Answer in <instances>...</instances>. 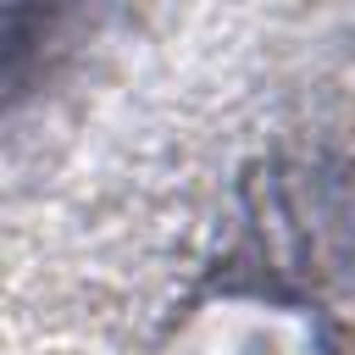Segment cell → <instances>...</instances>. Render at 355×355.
I'll return each instance as SVG.
<instances>
[{
  "instance_id": "cell-1",
  "label": "cell",
  "mask_w": 355,
  "mask_h": 355,
  "mask_svg": "<svg viewBox=\"0 0 355 355\" xmlns=\"http://www.w3.org/2000/svg\"><path fill=\"white\" fill-rule=\"evenodd\" d=\"M39 28H50V17H39V11H0V61L22 55L28 44H39Z\"/></svg>"
}]
</instances>
